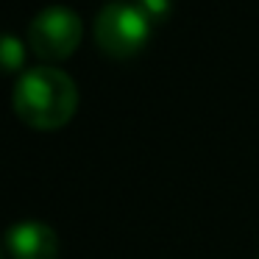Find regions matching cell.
<instances>
[{
    "label": "cell",
    "instance_id": "1",
    "mask_svg": "<svg viewBox=\"0 0 259 259\" xmlns=\"http://www.w3.org/2000/svg\"><path fill=\"white\" fill-rule=\"evenodd\" d=\"M12 106L25 125L36 131H56L67 125L78 109V87L59 67H34L17 78Z\"/></svg>",
    "mask_w": 259,
    "mask_h": 259
},
{
    "label": "cell",
    "instance_id": "2",
    "mask_svg": "<svg viewBox=\"0 0 259 259\" xmlns=\"http://www.w3.org/2000/svg\"><path fill=\"white\" fill-rule=\"evenodd\" d=\"M151 34V17L131 3H112L95 20V45L112 59H131L140 53Z\"/></svg>",
    "mask_w": 259,
    "mask_h": 259
},
{
    "label": "cell",
    "instance_id": "3",
    "mask_svg": "<svg viewBox=\"0 0 259 259\" xmlns=\"http://www.w3.org/2000/svg\"><path fill=\"white\" fill-rule=\"evenodd\" d=\"M31 51L45 62H62L78 48L81 20L67 6H48L28 25Z\"/></svg>",
    "mask_w": 259,
    "mask_h": 259
},
{
    "label": "cell",
    "instance_id": "4",
    "mask_svg": "<svg viewBox=\"0 0 259 259\" xmlns=\"http://www.w3.org/2000/svg\"><path fill=\"white\" fill-rule=\"evenodd\" d=\"M6 248L12 259H56L59 240L56 231L42 223H17L6 234Z\"/></svg>",
    "mask_w": 259,
    "mask_h": 259
},
{
    "label": "cell",
    "instance_id": "5",
    "mask_svg": "<svg viewBox=\"0 0 259 259\" xmlns=\"http://www.w3.org/2000/svg\"><path fill=\"white\" fill-rule=\"evenodd\" d=\"M23 42L14 34H0V73H14L23 67Z\"/></svg>",
    "mask_w": 259,
    "mask_h": 259
},
{
    "label": "cell",
    "instance_id": "6",
    "mask_svg": "<svg viewBox=\"0 0 259 259\" xmlns=\"http://www.w3.org/2000/svg\"><path fill=\"white\" fill-rule=\"evenodd\" d=\"M0 259H3V251H0Z\"/></svg>",
    "mask_w": 259,
    "mask_h": 259
}]
</instances>
